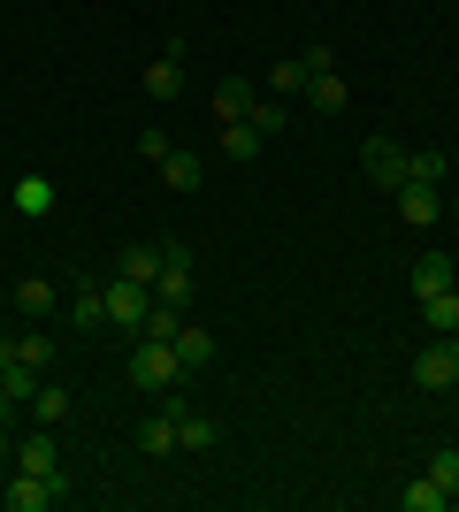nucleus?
<instances>
[{"label": "nucleus", "instance_id": "11", "mask_svg": "<svg viewBox=\"0 0 459 512\" xmlns=\"http://www.w3.org/2000/svg\"><path fill=\"white\" fill-rule=\"evenodd\" d=\"M452 283H459V260H452V253H421V260H414V306L437 299V291H452Z\"/></svg>", "mask_w": 459, "mask_h": 512}, {"label": "nucleus", "instance_id": "6", "mask_svg": "<svg viewBox=\"0 0 459 512\" xmlns=\"http://www.w3.org/2000/svg\"><path fill=\"white\" fill-rule=\"evenodd\" d=\"M398 222H406V230H437L444 222V199H437V184H398Z\"/></svg>", "mask_w": 459, "mask_h": 512}, {"label": "nucleus", "instance_id": "33", "mask_svg": "<svg viewBox=\"0 0 459 512\" xmlns=\"http://www.w3.org/2000/svg\"><path fill=\"white\" fill-rule=\"evenodd\" d=\"M8 360H16V337H0V367H8Z\"/></svg>", "mask_w": 459, "mask_h": 512}, {"label": "nucleus", "instance_id": "15", "mask_svg": "<svg viewBox=\"0 0 459 512\" xmlns=\"http://www.w3.org/2000/svg\"><path fill=\"white\" fill-rule=\"evenodd\" d=\"M169 344H176V360H184V375H199V367L215 360V329H199V321H184Z\"/></svg>", "mask_w": 459, "mask_h": 512}, {"label": "nucleus", "instance_id": "5", "mask_svg": "<svg viewBox=\"0 0 459 512\" xmlns=\"http://www.w3.org/2000/svg\"><path fill=\"white\" fill-rule=\"evenodd\" d=\"M414 383L421 390H452L459 383V337H437L429 352H421V360H414Z\"/></svg>", "mask_w": 459, "mask_h": 512}, {"label": "nucleus", "instance_id": "29", "mask_svg": "<svg viewBox=\"0 0 459 512\" xmlns=\"http://www.w3.org/2000/svg\"><path fill=\"white\" fill-rule=\"evenodd\" d=\"M429 482H444V490L459 497V444H437V451H429Z\"/></svg>", "mask_w": 459, "mask_h": 512}, {"label": "nucleus", "instance_id": "27", "mask_svg": "<svg viewBox=\"0 0 459 512\" xmlns=\"http://www.w3.org/2000/svg\"><path fill=\"white\" fill-rule=\"evenodd\" d=\"M0 390L16 398V406H31V390H39V367H23V360H8L0 367Z\"/></svg>", "mask_w": 459, "mask_h": 512}, {"label": "nucleus", "instance_id": "26", "mask_svg": "<svg viewBox=\"0 0 459 512\" xmlns=\"http://www.w3.org/2000/svg\"><path fill=\"white\" fill-rule=\"evenodd\" d=\"M245 123L261 130V138H276V130H291V107H284V100H268V92H261V100H253V115H245Z\"/></svg>", "mask_w": 459, "mask_h": 512}, {"label": "nucleus", "instance_id": "17", "mask_svg": "<svg viewBox=\"0 0 459 512\" xmlns=\"http://www.w3.org/2000/svg\"><path fill=\"white\" fill-rule=\"evenodd\" d=\"M69 413H77V398H69L62 383H39V390H31V421H39V428H62Z\"/></svg>", "mask_w": 459, "mask_h": 512}, {"label": "nucleus", "instance_id": "35", "mask_svg": "<svg viewBox=\"0 0 459 512\" xmlns=\"http://www.w3.org/2000/svg\"><path fill=\"white\" fill-rule=\"evenodd\" d=\"M444 214H452V222H459V199H452V207H444Z\"/></svg>", "mask_w": 459, "mask_h": 512}, {"label": "nucleus", "instance_id": "12", "mask_svg": "<svg viewBox=\"0 0 459 512\" xmlns=\"http://www.w3.org/2000/svg\"><path fill=\"white\" fill-rule=\"evenodd\" d=\"M306 107H314V115H345L352 107L345 77H337V69H314V77H306Z\"/></svg>", "mask_w": 459, "mask_h": 512}, {"label": "nucleus", "instance_id": "19", "mask_svg": "<svg viewBox=\"0 0 459 512\" xmlns=\"http://www.w3.org/2000/svg\"><path fill=\"white\" fill-rule=\"evenodd\" d=\"M199 176H207V169H199V153H184V146L161 153V184H169V192H199Z\"/></svg>", "mask_w": 459, "mask_h": 512}, {"label": "nucleus", "instance_id": "3", "mask_svg": "<svg viewBox=\"0 0 459 512\" xmlns=\"http://www.w3.org/2000/svg\"><path fill=\"white\" fill-rule=\"evenodd\" d=\"M184 413H192V406H184V398H169V406H161V413H146V421L131 428L138 459H169V451H176V421H184Z\"/></svg>", "mask_w": 459, "mask_h": 512}, {"label": "nucleus", "instance_id": "2", "mask_svg": "<svg viewBox=\"0 0 459 512\" xmlns=\"http://www.w3.org/2000/svg\"><path fill=\"white\" fill-rule=\"evenodd\" d=\"M131 383H138V390H176V383H184V360H176V344L138 337V352H131Z\"/></svg>", "mask_w": 459, "mask_h": 512}, {"label": "nucleus", "instance_id": "13", "mask_svg": "<svg viewBox=\"0 0 459 512\" xmlns=\"http://www.w3.org/2000/svg\"><path fill=\"white\" fill-rule=\"evenodd\" d=\"M253 100H261V85L222 77V85H215V123H245V115H253Z\"/></svg>", "mask_w": 459, "mask_h": 512}, {"label": "nucleus", "instance_id": "1", "mask_svg": "<svg viewBox=\"0 0 459 512\" xmlns=\"http://www.w3.org/2000/svg\"><path fill=\"white\" fill-rule=\"evenodd\" d=\"M0 505L8 512H54V505H69V474L54 467V474H16L8 490H0Z\"/></svg>", "mask_w": 459, "mask_h": 512}, {"label": "nucleus", "instance_id": "8", "mask_svg": "<svg viewBox=\"0 0 459 512\" xmlns=\"http://www.w3.org/2000/svg\"><path fill=\"white\" fill-rule=\"evenodd\" d=\"M8 467H16V474H54V467H62V451H54V428H39V436H16Z\"/></svg>", "mask_w": 459, "mask_h": 512}, {"label": "nucleus", "instance_id": "28", "mask_svg": "<svg viewBox=\"0 0 459 512\" xmlns=\"http://www.w3.org/2000/svg\"><path fill=\"white\" fill-rule=\"evenodd\" d=\"M176 329H184V306H146V329H138V337H153V344H169Z\"/></svg>", "mask_w": 459, "mask_h": 512}, {"label": "nucleus", "instance_id": "23", "mask_svg": "<svg viewBox=\"0 0 459 512\" xmlns=\"http://www.w3.org/2000/svg\"><path fill=\"white\" fill-rule=\"evenodd\" d=\"M215 436L222 428L207 421V413H184V421H176V451H215Z\"/></svg>", "mask_w": 459, "mask_h": 512}, {"label": "nucleus", "instance_id": "7", "mask_svg": "<svg viewBox=\"0 0 459 512\" xmlns=\"http://www.w3.org/2000/svg\"><path fill=\"white\" fill-rule=\"evenodd\" d=\"M360 169H368V184L398 192V184H406V146H391V138H368V146H360Z\"/></svg>", "mask_w": 459, "mask_h": 512}, {"label": "nucleus", "instance_id": "14", "mask_svg": "<svg viewBox=\"0 0 459 512\" xmlns=\"http://www.w3.org/2000/svg\"><path fill=\"white\" fill-rule=\"evenodd\" d=\"M54 306H62V291H54L46 276H16V314L23 321H46Z\"/></svg>", "mask_w": 459, "mask_h": 512}, {"label": "nucleus", "instance_id": "22", "mask_svg": "<svg viewBox=\"0 0 459 512\" xmlns=\"http://www.w3.org/2000/svg\"><path fill=\"white\" fill-rule=\"evenodd\" d=\"M215 138H222V153H230V161H253V153L268 146V138H261L253 123H215Z\"/></svg>", "mask_w": 459, "mask_h": 512}, {"label": "nucleus", "instance_id": "18", "mask_svg": "<svg viewBox=\"0 0 459 512\" xmlns=\"http://www.w3.org/2000/svg\"><path fill=\"white\" fill-rule=\"evenodd\" d=\"M459 497L444 490V482H429V474H421V482H406V490H398V512H452Z\"/></svg>", "mask_w": 459, "mask_h": 512}, {"label": "nucleus", "instance_id": "16", "mask_svg": "<svg viewBox=\"0 0 459 512\" xmlns=\"http://www.w3.org/2000/svg\"><path fill=\"white\" fill-rule=\"evenodd\" d=\"M69 321H77V329H108V291H100V283H77V291H69Z\"/></svg>", "mask_w": 459, "mask_h": 512}, {"label": "nucleus", "instance_id": "4", "mask_svg": "<svg viewBox=\"0 0 459 512\" xmlns=\"http://www.w3.org/2000/svg\"><path fill=\"white\" fill-rule=\"evenodd\" d=\"M146 306H153V291H146V283H123V276L108 283V329L138 337V329H146Z\"/></svg>", "mask_w": 459, "mask_h": 512}, {"label": "nucleus", "instance_id": "36", "mask_svg": "<svg viewBox=\"0 0 459 512\" xmlns=\"http://www.w3.org/2000/svg\"><path fill=\"white\" fill-rule=\"evenodd\" d=\"M452 390H459V383H452Z\"/></svg>", "mask_w": 459, "mask_h": 512}, {"label": "nucleus", "instance_id": "21", "mask_svg": "<svg viewBox=\"0 0 459 512\" xmlns=\"http://www.w3.org/2000/svg\"><path fill=\"white\" fill-rule=\"evenodd\" d=\"M421 321H429L437 337H459V283H452V291H437V299H421Z\"/></svg>", "mask_w": 459, "mask_h": 512}, {"label": "nucleus", "instance_id": "25", "mask_svg": "<svg viewBox=\"0 0 459 512\" xmlns=\"http://www.w3.org/2000/svg\"><path fill=\"white\" fill-rule=\"evenodd\" d=\"M444 176H452V161H444V153H406V184H444Z\"/></svg>", "mask_w": 459, "mask_h": 512}, {"label": "nucleus", "instance_id": "32", "mask_svg": "<svg viewBox=\"0 0 459 512\" xmlns=\"http://www.w3.org/2000/svg\"><path fill=\"white\" fill-rule=\"evenodd\" d=\"M8 421H16V398H8V390H0V428H8Z\"/></svg>", "mask_w": 459, "mask_h": 512}, {"label": "nucleus", "instance_id": "31", "mask_svg": "<svg viewBox=\"0 0 459 512\" xmlns=\"http://www.w3.org/2000/svg\"><path fill=\"white\" fill-rule=\"evenodd\" d=\"M138 153H146L153 169H161V153H169V130H138Z\"/></svg>", "mask_w": 459, "mask_h": 512}, {"label": "nucleus", "instance_id": "10", "mask_svg": "<svg viewBox=\"0 0 459 512\" xmlns=\"http://www.w3.org/2000/svg\"><path fill=\"white\" fill-rule=\"evenodd\" d=\"M8 207H16V222H46V214H54V184H46L39 169H31V176H16Z\"/></svg>", "mask_w": 459, "mask_h": 512}, {"label": "nucleus", "instance_id": "34", "mask_svg": "<svg viewBox=\"0 0 459 512\" xmlns=\"http://www.w3.org/2000/svg\"><path fill=\"white\" fill-rule=\"evenodd\" d=\"M8 451H16V436H8V428H0V459H8Z\"/></svg>", "mask_w": 459, "mask_h": 512}, {"label": "nucleus", "instance_id": "30", "mask_svg": "<svg viewBox=\"0 0 459 512\" xmlns=\"http://www.w3.org/2000/svg\"><path fill=\"white\" fill-rule=\"evenodd\" d=\"M16 360L23 367H46V360H54V352H46V329H23V337H16Z\"/></svg>", "mask_w": 459, "mask_h": 512}, {"label": "nucleus", "instance_id": "24", "mask_svg": "<svg viewBox=\"0 0 459 512\" xmlns=\"http://www.w3.org/2000/svg\"><path fill=\"white\" fill-rule=\"evenodd\" d=\"M261 92H268V100H291V92H306V62H299V54H291V62H276Z\"/></svg>", "mask_w": 459, "mask_h": 512}, {"label": "nucleus", "instance_id": "9", "mask_svg": "<svg viewBox=\"0 0 459 512\" xmlns=\"http://www.w3.org/2000/svg\"><path fill=\"white\" fill-rule=\"evenodd\" d=\"M138 85H146V100H176V92H184V46L169 39V54H161V62H146V77H138Z\"/></svg>", "mask_w": 459, "mask_h": 512}, {"label": "nucleus", "instance_id": "20", "mask_svg": "<svg viewBox=\"0 0 459 512\" xmlns=\"http://www.w3.org/2000/svg\"><path fill=\"white\" fill-rule=\"evenodd\" d=\"M115 276H123V283H146V291H153V276H161V245H123Z\"/></svg>", "mask_w": 459, "mask_h": 512}]
</instances>
